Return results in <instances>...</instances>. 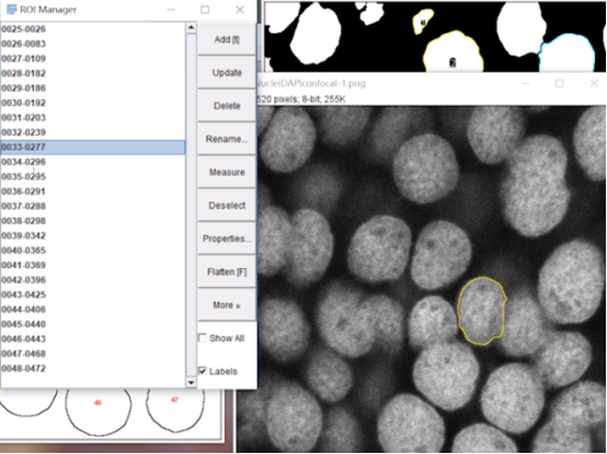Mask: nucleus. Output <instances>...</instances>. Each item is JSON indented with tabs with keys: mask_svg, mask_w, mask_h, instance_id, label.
<instances>
[{
	"mask_svg": "<svg viewBox=\"0 0 607 454\" xmlns=\"http://www.w3.org/2000/svg\"><path fill=\"white\" fill-rule=\"evenodd\" d=\"M379 444L385 453L435 454L445 442L442 416L413 394H398L381 409L377 420Z\"/></svg>",
	"mask_w": 607,
	"mask_h": 454,
	"instance_id": "7",
	"label": "nucleus"
},
{
	"mask_svg": "<svg viewBox=\"0 0 607 454\" xmlns=\"http://www.w3.org/2000/svg\"><path fill=\"white\" fill-rule=\"evenodd\" d=\"M322 110V136L334 144H346L357 139L370 115V108L363 106L325 107Z\"/></svg>",
	"mask_w": 607,
	"mask_h": 454,
	"instance_id": "29",
	"label": "nucleus"
},
{
	"mask_svg": "<svg viewBox=\"0 0 607 454\" xmlns=\"http://www.w3.org/2000/svg\"><path fill=\"white\" fill-rule=\"evenodd\" d=\"M547 22L538 2H506L496 20V33L505 50L516 57L538 54Z\"/></svg>",
	"mask_w": 607,
	"mask_h": 454,
	"instance_id": "18",
	"label": "nucleus"
},
{
	"mask_svg": "<svg viewBox=\"0 0 607 454\" xmlns=\"http://www.w3.org/2000/svg\"><path fill=\"white\" fill-rule=\"evenodd\" d=\"M480 375L472 349L459 340H446L422 349L413 365L416 389L435 406L455 411L472 398Z\"/></svg>",
	"mask_w": 607,
	"mask_h": 454,
	"instance_id": "4",
	"label": "nucleus"
},
{
	"mask_svg": "<svg viewBox=\"0 0 607 454\" xmlns=\"http://www.w3.org/2000/svg\"><path fill=\"white\" fill-rule=\"evenodd\" d=\"M340 35L341 25L335 13L314 3L300 15L291 49L301 62L319 63L333 54Z\"/></svg>",
	"mask_w": 607,
	"mask_h": 454,
	"instance_id": "19",
	"label": "nucleus"
},
{
	"mask_svg": "<svg viewBox=\"0 0 607 454\" xmlns=\"http://www.w3.org/2000/svg\"><path fill=\"white\" fill-rule=\"evenodd\" d=\"M453 453L505 454L517 453L515 442L501 430L485 423L466 427L454 439Z\"/></svg>",
	"mask_w": 607,
	"mask_h": 454,
	"instance_id": "30",
	"label": "nucleus"
},
{
	"mask_svg": "<svg viewBox=\"0 0 607 454\" xmlns=\"http://www.w3.org/2000/svg\"><path fill=\"white\" fill-rule=\"evenodd\" d=\"M506 294L503 287L489 277L470 280L461 290L457 317L465 337L484 346L500 337L503 329Z\"/></svg>",
	"mask_w": 607,
	"mask_h": 454,
	"instance_id": "15",
	"label": "nucleus"
},
{
	"mask_svg": "<svg viewBox=\"0 0 607 454\" xmlns=\"http://www.w3.org/2000/svg\"><path fill=\"white\" fill-rule=\"evenodd\" d=\"M467 233L447 220H435L420 232L411 261V278L423 290H437L457 280L471 261Z\"/></svg>",
	"mask_w": 607,
	"mask_h": 454,
	"instance_id": "9",
	"label": "nucleus"
},
{
	"mask_svg": "<svg viewBox=\"0 0 607 454\" xmlns=\"http://www.w3.org/2000/svg\"><path fill=\"white\" fill-rule=\"evenodd\" d=\"M566 166L562 142L549 135L524 139L507 159L500 189L502 211L520 235L542 236L563 220L571 199Z\"/></svg>",
	"mask_w": 607,
	"mask_h": 454,
	"instance_id": "1",
	"label": "nucleus"
},
{
	"mask_svg": "<svg viewBox=\"0 0 607 454\" xmlns=\"http://www.w3.org/2000/svg\"><path fill=\"white\" fill-rule=\"evenodd\" d=\"M264 421L271 443L282 452L307 453L317 444L323 414L317 399L301 385L284 381L274 386Z\"/></svg>",
	"mask_w": 607,
	"mask_h": 454,
	"instance_id": "8",
	"label": "nucleus"
},
{
	"mask_svg": "<svg viewBox=\"0 0 607 454\" xmlns=\"http://www.w3.org/2000/svg\"><path fill=\"white\" fill-rule=\"evenodd\" d=\"M484 417L499 429L520 434L539 419L545 406V385L526 363H506L495 369L481 392Z\"/></svg>",
	"mask_w": 607,
	"mask_h": 454,
	"instance_id": "5",
	"label": "nucleus"
},
{
	"mask_svg": "<svg viewBox=\"0 0 607 454\" xmlns=\"http://www.w3.org/2000/svg\"><path fill=\"white\" fill-rule=\"evenodd\" d=\"M363 294L356 288L334 281L322 292L316 309V323L323 341L335 352L358 358L376 341L360 303Z\"/></svg>",
	"mask_w": 607,
	"mask_h": 454,
	"instance_id": "10",
	"label": "nucleus"
},
{
	"mask_svg": "<svg viewBox=\"0 0 607 454\" xmlns=\"http://www.w3.org/2000/svg\"><path fill=\"white\" fill-rule=\"evenodd\" d=\"M317 129L309 114L299 106H282L273 115L261 140L260 156L270 170L290 173L310 158Z\"/></svg>",
	"mask_w": 607,
	"mask_h": 454,
	"instance_id": "12",
	"label": "nucleus"
},
{
	"mask_svg": "<svg viewBox=\"0 0 607 454\" xmlns=\"http://www.w3.org/2000/svg\"><path fill=\"white\" fill-rule=\"evenodd\" d=\"M538 56L541 72H592L595 68V50L581 34L565 33L543 43Z\"/></svg>",
	"mask_w": 607,
	"mask_h": 454,
	"instance_id": "26",
	"label": "nucleus"
},
{
	"mask_svg": "<svg viewBox=\"0 0 607 454\" xmlns=\"http://www.w3.org/2000/svg\"><path fill=\"white\" fill-rule=\"evenodd\" d=\"M360 309L383 350L399 352L404 338V312L400 303L388 295L374 294L363 299Z\"/></svg>",
	"mask_w": 607,
	"mask_h": 454,
	"instance_id": "27",
	"label": "nucleus"
},
{
	"mask_svg": "<svg viewBox=\"0 0 607 454\" xmlns=\"http://www.w3.org/2000/svg\"><path fill=\"white\" fill-rule=\"evenodd\" d=\"M605 284L604 258L592 243L572 240L558 246L538 276V302L554 324H581L599 307Z\"/></svg>",
	"mask_w": 607,
	"mask_h": 454,
	"instance_id": "2",
	"label": "nucleus"
},
{
	"mask_svg": "<svg viewBox=\"0 0 607 454\" xmlns=\"http://www.w3.org/2000/svg\"><path fill=\"white\" fill-rule=\"evenodd\" d=\"M293 240L291 221L287 212L276 206L263 208L256 222V270L271 277L284 269Z\"/></svg>",
	"mask_w": 607,
	"mask_h": 454,
	"instance_id": "20",
	"label": "nucleus"
},
{
	"mask_svg": "<svg viewBox=\"0 0 607 454\" xmlns=\"http://www.w3.org/2000/svg\"><path fill=\"white\" fill-rule=\"evenodd\" d=\"M526 120L517 106H478L467 126L468 142L483 163L507 160L523 141Z\"/></svg>",
	"mask_w": 607,
	"mask_h": 454,
	"instance_id": "13",
	"label": "nucleus"
},
{
	"mask_svg": "<svg viewBox=\"0 0 607 454\" xmlns=\"http://www.w3.org/2000/svg\"><path fill=\"white\" fill-rule=\"evenodd\" d=\"M433 15H430V16H422V13H420L419 15L415 16L414 21L417 20V25L422 28L426 25L427 21L432 18Z\"/></svg>",
	"mask_w": 607,
	"mask_h": 454,
	"instance_id": "32",
	"label": "nucleus"
},
{
	"mask_svg": "<svg viewBox=\"0 0 607 454\" xmlns=\"http://www.w3.org/2000/svg\"><path fill=\"white\" fill-rule=\"evenodd\" d=\"M577 163L593 181L606 178L607 106L587 108L577 120L573 132Z\"/></svg>",
	"mask_w": 607,
	"mask_h": 454,
	"instance_id": "22",
	"label": "nucleus"
},
{
	"mask_svg": "<svg viewBox=\"0 0 607 454\" xmlns=\"http://www.w3.org/2000/svg\"><path fill=\"white\" fill-rule=\"evenodd\" d=\"M592 447V436L587 428L550 419L537 432L531 445V452L585 454L591 453Z\"/></svg>",
	"mask_w": 607,
	"mask_h": 454,
	"instance_id": "28",
	"label": "nucleus"
},
{
	"mask_svg": "<svg viewBox=\"0 0 607 454\" xmlns=\"http://www.w3.org/2000/svg\"><path fill=\"white\" fill-rule=\"evenodd\" d=\"M392 173L403 197L431 203L446 197L459 179V165L451 144L433 132L405 140L397 150Z\"/></svg>",
	"mask_w": 607,
	"mask_h": 454,
	"instance_id": "3",
	"label": "nucleus"
},
{
	"mask_svg": "<svg viewBox=\"0 0 607 454\" xmlns=\"http://www.w3.org/2000/svg\"><path fill=\"white\" fill-rule=\"evenodd\" d=\"M531 366L547 387H563L577 381L592 362V346L577 331L552 330L530 354Z\"/></svg>",
	"mask_w": 607,
	"mask_h": 454,
	"instance_id": "16",
	"label": "nucleus"
},
{
	"mask_svg": "<svg viewBox=\"0 0 607 454\" xmlns=\"http://www.w3.org/2000/svg\"><path fill=\"white\" fill-rule=\"evenodd\" d=\"M459 330L453 305L439 295H427L412 307L408 319V337L415 350L453 339Z\"/></svg>",
	"mask_w": 607,
	"mask_h": 454,
	"instance_id": "21",
	"label": "nucleus"
},
{
	"mask_svg": "<svg viewBox=\"0 0 607 454\" xmlns=\"http://www.w3.org/2000/svg\"><path fill=\"white\" fill-rule=\"evenodd\" d=\"M411 248V230L400 218L375 216L354 232L347 249V267L358 279L393 281L404 272Z\"/></svg>",
	"mask_w": 607,
	"mask_h": 454,
	"instance_id": "6",
	"label": "nucleus"
},
{
	"mask_svg": "<svg viewBox=\"0 0 607 454\" xmlns=\"http://www.w3.org/2000/svg\"><path fill=\"white\" fill-rule=\"evenodd\" d=\"M551 323L534 294L518 290L505 302L499 347L507 356H530L553 330Z\"/></svg>",
	"mask_w": 607,
	"mask_h": 454,
	"instance_id": "17",
	"label": "nucleus"
},
{
	"mask_svg": "<svg viewBox=\"0 0 607 454\" xmlns=\"http://www.w3.org/2000/svg\"><path fill=\"white\" fill-rule=\"evenodd\" d=\"M549 415L587 429L595 427L606 417V388L592 381L577 382L554 398Z\"/></svg>",
	"mask_w": 607,
	"mask_h": 454,
	"instance_id": "23",
	"label": "nucleus"
},
{
	"mask_svg": "<svg viewBox=\"0 0 607 454\" xmlns=\"http://www.w3.org/2000/svg\"><path fill=\"white\" fill-rule=\"evenodd\" d=\"M426 71L481 72L484 63L476 40L461 31H450L431 40L424 51Z\"/></svg>",
	"mask_w": 607,
	"mask_h": 454,
	"instance_id": "24",
	"label": "nucleus"
},
{
	"mask_svg": "<svg viewBox=\"0 0 607 454\" xmlns=\"http://www.w3.org/2000/svg\"><path fill=\"white\" fill-rule=\"evenodd\" d=\"M293 240L284 272L295 287L317 282L330 265L334 240L327 219L317 210L302 208L290 217Z\"/></svg>",
	"mask_w": 607,
	"mask_h": 454,
	"instance_id": "11",
	"label": "nucleus"
},
{
	"mask_svg": "<svg viewBox=\"0 0 607 454\" xmlns=\"http://www.w3.org/2000/svg\"><path fill=\"white\" fill-rule=\"evenodd\" d=\"M322 429V447L325 452H356L360 446L358 422L342 407H335L328 412Z\"/></svg>",
	"mask_w": 607,
	"mask_h": 454,
	"instance_id": "31",
	"label": "nucleus"
},
{
	"mask_svg": "<svg viewBox=\"0 0 607 454\" xmlns=\"http://www.w3.org/2000/svg\"><path fill=\"white\" fill-rule=\"evenodd\" d=\"M259 339L263 349L275 360L289 362L307 350L310 326L294 301L265 299L259 307Z\"/></svg>",
	"mask_w": 607,
	"mask_h": 454,
	"instance_id": "14",
	"label": "nucleus"
},
{
	"mask_svg": "<svg viewBox=\"0 0 607 454\" xmlns=\"http://www.w3.org/2000/svg\"><path fill=\"white\" fill-rule=\"evenodd\" d=\"M305 376L312 392L327 403L343 399L353 385L350 365L331 348H319L311 353Z\"/></svg>",
	"mask_w": 607,
	"mask_h": 454,
	"instance_id": "25",
	"label": "nucleus"
}]
</instances>
